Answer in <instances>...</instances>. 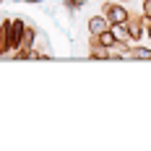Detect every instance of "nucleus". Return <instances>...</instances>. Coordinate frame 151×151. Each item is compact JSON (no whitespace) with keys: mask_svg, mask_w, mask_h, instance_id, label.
Listing matches in <instances>:
<instances>
[{"mask_svg":"<svg viewBox=\"0 0 151 151\" xmlns=\"http://www.w3.org/2000/svg\"><path fill=\"white\" fill-rule=\"evenodd\" d=\"M109 26H112V24L107 21V16H104V13L91 16V18H89V24H86V29H89L91 37H99V34H102V31H107Z\"/></svg>","mask_w":151,"mask_h":151,"instance_id":"4","label":"nucleus"},{"mask_svg":"<svg viewBox=\"0 0 151 151\" xmlns=\"http://www.w3.org/2000/svg\"><path fill=\"white\" fill-rule=\"evenodd\" d=\"M130 47H133V45H130V39H117L112 50H117L120 55H125V58H128V52H130Z\"/></svg>","mask_w":151,"mask_h":151,"instance_id":"9","label":"nucleus"},{"mask_svg":"<svg viewBox=\"0 0 151 151\" xmlns=\"http://www.w3.org/2000/svg\"><path fill=\"white\" fill-rule=\"evenodd\" d=\"M5 55H11V45H8V34L3 29V21H0V58H5Z\"/></svg>","mask_w":151,"mask_h":151,"instance_id":"8","label":"nucleus"},{"mask_svg":"<svg viewBox=\"0 0 151 151\" xmlns=\"http://www.w3.org/2000/svg\"><path fill=\"white\" fill-rule=\"evenodd\" d=\"M34 42H37V29L26 24V31H24V37H21V45H18V50L13 52V58L16 60H26V58H29V50H34Z\"/></svg>","mask_w":151,"mask_h":151,"instance_id":"3","label":"nucleus"},{"mask_svg":"<svg viewBox=\"0 0 151 151\" xmlns=\"http://www.w3.org/2000/svg\"><path fill=\"white\" fill-rule=\"evenodd\" d=\"M94 39H96V42H99L102 47H107V50H112V47H115V42H117V37H115V31H112V26H109L107 31H102L99 37H94Z\"/></svg>","mask_w":151,"mask_h":151,"instance_id":"7","label":"nucleus"},{"mask_svg":"<svg viewBox=\"0 0 151 151\" xmlns=\"http://www.w3.org/2000/svg\"><path fill=\"white\" fill-rule=\"evenodd\" d=\"M128 58H130V60H151V47H143V45L136 42V45L130 47Z\"/></svg>","mask_w":151,"mask_h":151,"instance_id":"6","label":"nucleus"},{"mask_svg":"<svg viewBox=\"0 0 151 151\" xmlns=\"http://www.w3.org/2000/svg\"><path fill=\"white\" fill-rule=\"evenodd\" d=\"M83 5H86L83 0H65V3H63V8H68L70 13H76V11H81Z\"/></svg>","mask_w":151,"mask_h":151,"instance_id":"10","label":"nucleus"},{"mask_svg":"<svg viewBox=\"0 0 151 151\" xmlns=\"http://www.w3.org/2000/svg\"><path fill=\"white\" fill-rule=\"evenodd\" d=\"M16 3H31V5H37V3H42V0H16Z\"/></svg>","mask_w":151,"mask_h":151,"instance_id":"12","label":"nucleus"},{"mask_svg":"<svg viewBox=\"0 0 151 151\" xmlns=\"http://www.w3.org/2000/svg\"><path fill=\"white\" fill-rule=\"evenodd\" d=\"M141 13L146 16V18H151V0H143L141 3Z\"/></svg>","mask_w":151,"mask_h":151,"instance_id":"11","label":"nucleus"},{"mask_svg":"<svg viewBox=\"0 0 151 151\" xmlns=\"http://www.w3.org/2000/svg\"><path fill=\"white\" fill-rule=\"evenodd\" d=\"M125 26H128L130 42L136 45V42H141V39L146 37V16L143 13H130V18L125 21Z\"/></svg>","mask_w":151,"mask_h":151,"instance_id":"2","label":"nucleus"},{"mask_svg":"<svg viewBox=\"0 0 151 151\" xmlns=\"http://www.w3.org/2000/svg\"><path fill=\"white\" fill-rule=\"evenodd\" d=\"M109 55H112V52H109L107 47H102V45H99V42L89 34V58H91V60H109Z\"/></svg>","mask_w":151,"mask_h":151,"instance_id":"5","label":"nucleus"},{"mask_svg":"<svg viewBox=\"0 0 151 151\" xmlns=\"http://www.w3.org/2000/svg\"><path fill=\"white\" fill-rule=\"evenodd\" d=\"M102 13L107 16L109 24H125L130 18V8L125 3H120V0H107L104 5H102Z\"/></svg>","mask_w":151,"mask_h":151,"instance_id":"1","label":"nucleus"},{"mask_svg":"<svg viewBox=\"0 0 151 151\" xmlns=\"http://www.w3.org/2000/svg\"><path fill=\"white\" fill-rule=\"evenodd\" d=\"M120 3H125V5H130V3H133V0H120Z\"/></svg>","mask_w":151,"mask_h":151,"instance_id":"13","label":"nucleus"}]
</instances>
